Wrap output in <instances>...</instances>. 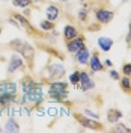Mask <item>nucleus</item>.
Here are the masks:
<instances>
[{"label":"nucleus","mask_w":131,"mask_h":133,"mask_svg":"<svg viewBox=\"0 0 131 133\" xmlns=\"http://www.w3.org/2000/svg\"><path fill=\"white\" fill-rule=\"evenodd\" d=\"M9 47L12 50H15L17 53H20L21 56H24V59L29 62V65H32L33 56H35V50H33V47L29 42L23 41L20 38H15V39H12V41L9 42Z\"/></svg>","instance_id":"f257e3e1"},{"label":"nucleus","mask_w":131,"mask_h":133,"mask_svg":"<svg viewBox=\"0 0 131 133\" xmlns=\"http://www.w3.org/2000/svg\"><path fill=\"white\" fill-rule=\"evenodd\" d=\"M62 76H65V66L62 64H50L45 70V79L48 80L60 79Z\"/></svg>","instance_id":"f03ea898"},{"label":"nucleus","mask_w":131,"mask_h":133,"mask_svg":"<svg viewBox=\"0 0 131 133\" xmlns=\"http://www.w3.org/2000/svg\"><path fill=\"white\" fill-rule=\"evenodd\" d=\"M113 11H110V9H104V8H99L95 11V20L99 21L101 24H107V23H110L112 20H113Z\"/></svg>","instance_id":"7ed1b4c3"},{"label":"nucleus","mask_w":131,"mask_h":133,"mask_svg":"<svg viewBox=\"0 0 131 133\" xmlns=\"http://www.w3.org/2000/svg\"><path fill=\"white\" fill-rule=\"evenodd\" d=\"M24 95H26V100L30 101V103H33V104H39L42 100H44V94H42L41 85H38L36 88H33L32 91H29L27 94H24Z\"/></svg>","instance_id":"20e7f679"},{"label":"nucleus","mask_w":131,"mask_h":133,"mask_svg":"<svg viewBox=\"0 0 131 133\" xmlns=\"http://www.w3.org/2000/svg\"><path fill=\"white\" fill-rule=\"evenodd\" d=\"M17 85L11 80H2L0 82V97L2 95H17Z\"/></svg>","instance_id":"39448f33"},{"label":"nucleus","mask_w":131,"mask_h":133,"mask_svg":"<svg viewBox=\"0 0 131 133\" xmlns=\"http://www.w3.org/2000/svg\"><path fill=\"white\" fill-rule=\"evenodd\" d=\"M78 86L82 88L83 91H90V89H93L95 82L90 79V74H89V73H86V71H80V80H78Z\"/></svg>","instance_id":"423d86ee"},{"label":"nucleus","mask_w":131,"mask_h":133,"mask_svg":"<svg viewBox=\"0 0 131 133\" xmlns=\"http://www.w3.org/2000/svg\"><path fill=\"white\" fill-rule=\"evenodd\" d=\"M75 119L83 125V127H88V129H92V130H103V125L99 124V123H95V121H92L89 118H84L83 115L80 114H75Z\"/></svg>","instance_id":"0eeeda50"},{"label":"nucleus","mask_w":131,"mask_h":133,"mask_svg":"<svg viewBox=\"0 0 131 133\" xmlns=\"http://www.w3.org/2000/svg\"><path fill=\"white\" fill-rule=\"evenodd\" d=\"M83 47H84V38L83 36H75L72 39H69L68 44H66V49H68L69 53H77Z\"/></svg>","instance_id":"6e6552de"},{"label":"nucleus","mask_w":131,"mask_h":133,"mask_svg":"<svg viewBox=\"0 0 131 133\" xmlns=\"http://www.w3.org/2000/svg\"><path fill=\"white\" fill-rule=\"evenodd\" d=\"M23 65H24L23 59L20 58V56H17V55H12L11 59H9V64H8V74L11 76L12 73H15L18 68H23Z\"/></svg>","instance_id":"1a4fd4ad"},{"label":"nucleus","mask_w":131,"mask_h":133,"mask_svg":"<svg viewBox=\"0 0 131 133\" xmlns=\"http://www.w3.org/2000/svg\"><path fill=\"white\" fill-rule=\"evenodd\" d=\"M89 65H90V71H92V73H97V71H103V70H104V65H103L101 61H99L98 53H93L89 58Z\"/></svg>","instance_id":"9d476101"},{"label":"nucleus","mask_w":131,"mask_h":133,"mask_svg":"<svg viewBox=\"0 0 131 133\" xmlns=\"http://www.w3.org/2000/svg\"><path fill=\"white\" fill-rule=\"evenodd\" d=\"M89 58H90V53H89V50L86 49V45H84L82 50H78V51L75 53V61H77L80 65L89 64Z\"/></svg>","instance_id":"9b49d317"},{"label":"nucleus","mask_w":131,"mask_h":133,"mask_svg":"<svg viewBox=\"0 0 131 133\" xmlns=\"http://www.w3.org/2000/svg\"><path fill=\"white\" fill-rule=\"evenodd\" d=\"M48 97L54 101H63L68 97V89H48Z\"/></svg>","instance_id":"f8f14e48"},{"label":"nucleus","mask_w":131,"mask_h":133,"mask_svg":"<svg viewBox=\"0 0 131 133\" xmlns=\"http://www.w3.org/2000/svg\"><path fill=\"white\" fill-rule=\"evenodd\" d=\"M14 18H15L17 21H18V24L21 26V27H24L26 30H29V32H35V29L32 27V24H30V21L26 18V17H23L21 14H14Z\"/></svg>","instance_id":"ddd939ff"},{"label":"nucleus","mask_w":131,"mask_h":133,"mask_svg":"<svg viewBox=\"0 0 131 133\" xmlns=\"http://www.w3.org/2000/svg\"><path fill=\"white\" fill-rule=\"evenodd\" d=\"M121 118H122V112H121V110H118V109H108V110H107V121H108L110 124L118 123Z\"/></svg>","instance_id":"4468645a"},{"label":"nucleus","mask_w":131,"mask_h":133,"mask_svg":"<svg viewBox=\"0 0 131 133\" xmlns=\"http://www.w3.org/2000/svg\"><path fill=\"white\" fill-rule=\"evenodd\" d=\"M59 14H60V11H59L57 6H54V5H48L47 9H45V15H47V20L50 21H54V20H57L59 18Z\"/></svg>","instance_id":"2eb2a0df"},{"label":"nucleus","mask_w":131,"mask_h":133,"mask_svg":"<svg viewBox=\"0 0 131 133\" xmlns=\"http://www.w3.org/2000/svg\"><path fill=\"white\" fill-rule=\"evenodd\" d=\"M98 47L103 51H108V50L113 47V39L112 38H107V36H101V38H98Z\"/></svg>","instance_id":"dca6fc26"},{"label":"nucleus","mask_w":131,"mask_h":133,"mask_svg":"<svg viewBox=\"0 0 131 133\" xmlns=\"http://www.w3.org/2000/svg\"><path fill=\"white\" fill-rule=\"evenodd\" d=\"M63 36H65L66 41H69V39H72L75 36H78V30L72 24H66L65 29H63Z\"/></svg>","instance_id":"f3484780"},{"label":"nucleus","mask_w":131,"mask_h":133,"mask_svg":"<svg viewBox=\"0 0 131 133\" xmlns=\"http://www.w3.org/2000/svg\"><path fill=\"white\" fill-rule=\"evenodd\" d=\"M21 86H23V94H27L29 91H32L33 88H36L38 83L35 82L33 79H30V77H24L23 82H21Z\"/></svg>","instance_id":"a211bd4d"},{"label":"nucleus","mask_w":131,"mask_h":133,"mask_svg":"<svg viewBox=\"0 0 131 133\" xmlns=\"http://www.w3.org/2000/svg\"><path fill=\"white\" fill-rule=\"evenodd\" d=\"M5 132H20V125H18V123H17L14 118H9L8 123L5 124Z\"/></svg>","instance_id":"6ab92c4d"},{"label":"nucleus","mask_w":131,"mask_h":133,"mask_svg":"<svg viewBox=\"0 0 131 133\" xmlns=\"http://www.w3.org/2000/svg\"><path fill=\"white\" fill-rule=\"evenodd\" d=\"M119 82H121V88H122L125 92H131V80L128 76H125L122 79H119Z\"/></svg>","instance_id":"aec40b11"},{"label":"nucleus","mask_w":131,"mask_h":133,"mask_svg":"<svg viewBox=\"0 0 131 133\" xmlns=\"http://www.w3.org/2000/svg\"><path fill=\"white\" fill-rule=\"evenodd\" d=\"M112 132H115V133H131V129L130 127H127L125 124H118V123H115V127L112 129Z\"/></svg>","instance_id":"412c9836"},{"label":"nucleus","mask_w":131,"mask_h":133,"mask_svg":"<svg viewBox=\"0 0 131 133\" xmlns=\"http://www.w3.org/2000/svg\"><path fill=\"white\" fill-rule=\"evenodd\" d=\"M12 5L17 8H29L32 5V0H12Z\"/></svg>","instance_id":"4be33fe9"},{"label":"nucleus","mask_w":131,"mask_h":133,"mask_svg":"<svg viewBox=\"0 0 131 133\" xmlns=\"http://www.w3.org/2000/svg\"><path fill=\"white\" fill-rule=\"evenodd\" d=\"M42 30H45V32H50V30H53L54 29V24H53V21H50V20H44L39 23Z\"/></svg>","instance_id":"5701e85b"},{"label":"nucleus","mask_w":131,"mask_h":133,"mask_svg":"<svg viewBox=\"0 0 131 133\" xmlns=\"http://www.w3.org/2000/svg\"><path fill=\"white\" fill-rule=\"evenodd\" d=\"M50 89H68V85H66L65 82H59V80H56V82L50 83Z\"/></svg>","instance_id":"b1692460"},{"label":"nucleus","mask_w":131,"mask_h":133,"mask_svg":"<svg viewBox=\"0 0 131 133\" xmlns=\"http://www.w3.org/2000/svg\"><path fill=\"white\" fill-rule=\"evenodd\" d=\"M69 80L72 85H77L78 86V80H80V71H74L72 74L69 76Z\"/></svg>","instance_id":"393cba45"},{"label":"nucleus","mask_w":131,"mask_h":133,"mask_svg":"<svg viewBox=\"0 0 131 133\" xmlns=\"http://www.w3.org/2000/svg\"><path fill=\"white\" fill-rule=\"evenodd\" d=\"M88 18V9H80V12H78V20L80 21H84Z\"/></svg>","instance_id":"a878e982"},{"label":"nucleus","mask_w":131,"mask_h":133,"mask_svg":"<svg viewBox=\"0 0 131 133\" xmlns=\"http://www.w3.org/2000/svg\"><path fill=\"white\" fill-rule=\"evenodd\" d=\"M122 73L125 76H128V77H130V76H131V64H125V65L122 66Z\"/></svg>","instance_id":"bb28decb"},{"label":"nucleus","mask_w":131,"mask_h":133,"mask_svg":"<svg viewBox=\"0 0 131 133\" xmlns=\"http://www.w3.org/2000/svg\"><path fill=\"white\" fill-rule=\"evenodd\" d=\"M83 114H86V115L92 116V118H95V119H99V115H98V114H93L90 109H84V110H83Z\"/></svg>","instance_id":"cd10ccee"},{"label":"nucleus","mask_w":131,"mask_h":133,"mask_svg":"<svg viewBox=\"0 0 131 133\" xmlns=\"http://www.w3.org/2000/svg\"><path fill=\"white\" fill-rule=\"evenodd\" d=\"M108 74H110V77H112L113 80H119V79H121V76H119V73H118V71H115V70H112V71H110Z\"/></svg>","instance_id":"c85d7f7f"},{"label":"nucleus","mask_w":131,"mask_h":133,"mask_svg":"<svg viewBox=\"0 0 131 133\" xmlns=\"http://www.w3.org/2000/svg\"><path fill=\"white\" fill-rule=\"evenodd\" d=\"M104 65H106L107 68H108V66H112V65H113V62H112L110 59H106V61H104Z\"/></svg>","instance_id":"c756f323"},{"label":"nucleus","mask_w":131,"mask_h":133,"mask_svg":"<svg viewBox=\"0 0 131 133\" xmlns=\"http://www.w3.org/2000/svg\"><path fill=\"white\" fill-rule=\"evenodd\" d=\"M42 0H32V3L33 5H38V3H41Z\"/></svg>","instance_id":"7c9ffc66"},{"label":"nucleus","mask_w":131,"mask_h":133,"mask_svg":"<svg viewBox=\"0 0 131 133\" xmlns=\"http://www.w3.org/2000/svg\"><path fill=\"white\" fill-rule=\"evenodd\" d=\"M60 2H68V0H60Z\"/></svg>","instance_id":"2f4dec72"},{"label":"nucleus","mask_w":131,"mask_h":133,"mask_svg":"<svg viewBox=\"0 0 131 133\" xmlns=\"http://www.w3.org/2000/svg\"><path fill=\"white\" fill-rule=\"evenodd\" d=\"M0 33H2V27H0Z\"/></svg>","instance_id":"473e14b6"},{"label":"nucleus","mask_w":131,"mask_h":133,"mask_svg":"<svg viewBox=\"0 0 131 133\" xmlns=\"http://www.w3.org/2000/svg\"><path fill=\"white\" fill-rule=\"evenodd\" d=\"M3 2H6V0H3Z\"/></svg>","instance_id":"72a5a7b5"},{"label":"nucleus","mask_w":131,"mask_h":133,"mask_svg":"<svg viewBox=\"0 0 131 133\" xmlns=\"http://www.w3.org/2000/svg\"><path fill=\"white\" fill-rule=\"evenodd\" d=\"M123 2H125V0H123Z\"/></svg>","instance_id":"f704fd0d"}]
</instances>
